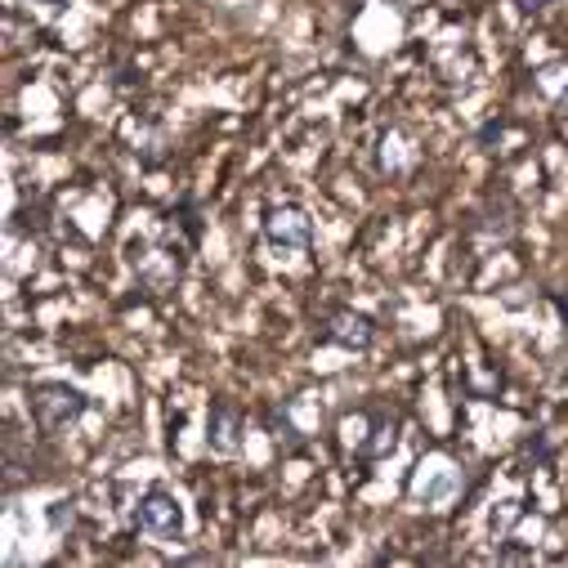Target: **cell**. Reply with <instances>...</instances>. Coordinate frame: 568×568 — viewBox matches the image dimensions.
<instances>
[{"label": "cell", "mask_w": 568, "mask_h": 568, "mask_svg": "<svg viewBox=\"0 0 568 568\" xmlns=\"http://www.w3.org/2000/svg\"><path fill=\"white\" fill-rule=\"evenodd\" d=\"M139 524L157 537H175L180 533V505L170 501L166 492H148L144 505H139Z\"/></svg>", "instance_id": "1"}]
</instances>
